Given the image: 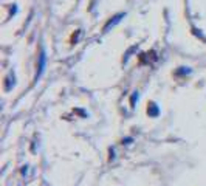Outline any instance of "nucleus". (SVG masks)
Segmentation results:
<instances>
[{
    "label": "nucleus",
    "instance_id": "nucleus-1",
    "mask_svg": "<svg viewBox=\"0 0 206 186\" xmlns=\"http://www.w3.org/2000/svg\"><path fill=\"white\" fill-rule=\"evenodd\" d=\"M121 17H123V14H118V16H116V17H113V20H110V22H109V23H107V25H105V28H104V30H105V31H107V30H109V28H110V27H113V25H115V23H116V22H120V19H121Z\"/></svg>",
    "mask_w": 206,
    "mask_h": 186
}]
</instances>
